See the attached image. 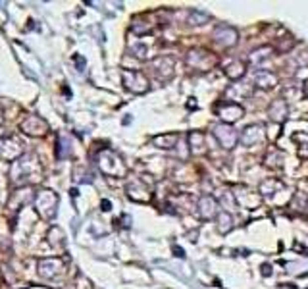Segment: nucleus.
I'll return each instance as SVG.
<instances>
[{
    "label": "nucleus",
    "instance_id": "obj_15",
    "mask_svg": "<svg viewBox=\"0 0 308 289\" xmlns=\"http://www.w3.org/2000/svg\"><path fill=\"white\" fill-rule=\"evenodd\" d=\"M270 54H272V48H270V46H262V48H258V50H254V52L250 54V64L260 66Z\"/></svg>",
    "mask_w": 308,
    "mask_h": 289
},
{
    "label": "nucleus",
    "instance_id": "obj_6",
    "mask_svg": "<svg viewBox=\"0 0 308 289\" xmlns=\"http://www.w3.org/2000/svg\"><path fill=\"white\" fill-rule=\"evenodd\" d=\"M123 81H125V87L133 93H147L148 91L147 77L141 72H125L123 73Z\"/></svg>",
    "mask_w": 308,
    "mask_h": 289
},
{
    "label": "nucleus",
    "instance_id": "obj_5",
    "mask_svg": "<svg viewBox=\"0 0 308 289\" xmlns=\"http://www.w3.org/2000/svg\"><path fill=\"white\" fill-rule=\"evenodd\" d=\"M266 139V133H264V126L260 124H254V126H249L247 130L241 133V143L243 146H254V144L262 143Z\"/></svg>",
    "mask_w": 308,
    "mask_h": 289
},
{
    "label": "nucleus",
    "instance_id": "obj_19",
    "mask_svg": "<svg viewBox=\"0 0 308 289\" xmlns=\"http://www.w3.org/2000/svg\"><path fill=\"white\" fill-rule=\"evenodd\" d=\"M262 274L272 276V266H270V264H264V266H262Z\"/></svg>",
    "mask_w": 308,
    "mask_h": 289
},
{
    "label": "nucleus",
    "instance_id": "obj_14",
    "mask_svg": "<svg viewBox=\"0 0 308 289\" xmlns=\"http://www.w3.org/2000/svg\"><path fill=\"white\" fill-rule=\"evenodd\" d=\"M220 206L225 208V212H227V214H231L235 208H237V202H235V193L225 191V193L220 197Z\"/></svg>",
    "mask_w": 308,
    "mask_h": 289
},
{
    "label": "nucleus",
    "instance_id": "obj_16",
    "mask_svg": "<svg viewBox=\"0 0 308 289\" xmlns=\"http://www.w3.org/2000/svg\"><path fill=\"white\" fill-rule=\"evenodd\" d=\"M278 189H283V183L276 179V177H272V179H266L264 183L260 185V191L264 193V195H274Z\"/></svg>",
    "mask_w": 308,
    "mask_h": 289
},
{
    "label": "nucleus",
    "instance_id": "obj_8",
    "mask_svg": "<svg viewBox=\"0 0 308 289\" xmlns=\"http://www.w3.org/2000/svg\"><path fill=\"white\" fill-rule=\"evenodd\" d=\"M287 114H289V108H287V102L283 99H278V101H274L268 106V116L276 124H283L287 120Z\"/></svg>",
    "mask_w": 308,
    "mask_h": 289
},
{
    "label": "nucleus",
    "instance_id": "obj_7",
    "mask_svg": "<svg viewBox=\"0 0 308 289\" xmlns=\"http://www.w3.org/2000/svg\"><path fill=\"white\" fill-rule=\"evenodd\" d=\"M218 210H220V204L218 201L212 197V195H203L201 201H199V212L203 220H214L218 216Z\"/></svg>",
    "mask_w": 308,
    "mask_h": 289
},
{
    "label": "nucleus",
    "instance_id": "obj_4",
    "mask_svg": "<svg viewBox=\"0 0 308 289\" xmlns=\"http://www.w3.org/2000/svg\"><path fill=\"white\" fill-rule=\"evenodd\" d=\"M237 39H239V33L231 25H218V27L214 29V41L220 44V46H223V48L235 46Z\"/></svg>",
    "mask_w": 308,
    "mask_h": 289
},
{
    "label": "nucleus",
    "instance_id": "obj_11",
    "mask_svg": "<svg viewBox=\"0 0 308 289\" xmlns=\"http://www.w3.org/2000/svg\"><path fill=\"white\" fill-rule=\"evenodd\" d=\"M189 150L193 154L205 152V133H201V131H191L189 133Z\"/></svg>",
    "mask_w": 308,
    "mask_h": 289
},
{
    "label": "nucleus",
    "instance_id": "obj_2",
    "mask_svg": "<svg viewBox=\"0 0 308 289\" xmlns=\"http://www.w3.org/2000/svg\"><path fill=\"white\" fill-rule=\"evenodd\" d=\"M216 114H218V118L221 120V124H229V126H231L233 122L243 118L245 108H243L239 102L225 101V102H220V104L216 106Z\"/></svg>",
    "mask_w": 308,
    "mask_h": 289
},
{
    "label": "nucleus",
    "instance_id": "obj_3",
    "mask_svg": "<svg viewBox=\"0 0 308 289\" xmlns=\"http://www.w3.org/2000/svg\"><path fill=\"white\" fill-rule=\"evenodd\" d=\"M214 137L218 139V143L223 146V148H233L235 144L239 143V133L235 131V128H231L229 124H218L214 126Z\"/></svg>",
    "mask_w": 308,
    "mask_h": 289
},
{
    "label": "nucleus",
    "instance_id": "obj_18",
    "mask_svg": "<svg viewBox=\"0 0 308 289\" xmlns=\"http://www.w3.org/2000/svg\"><path fill=\"white\" fill-rule=\"evenodd\" d=\"M220 218H221V228L220 231H229L231 230V214H227V212H220Z\"/></svg>",
    "mask_w": 308,
    "mask_h": 289
},
{
    "label": "nucleus",
    "instance_id": "obj_9",
    "mask_svg": "<svg viewBox=\"0 0 308 289\" xmlns=\"http://www.w3.org/2000/svg\"><path fill=\"white\" fill-rule=\"evenodd\" d=\"M254 85L260 89H274L278 85V75L270 70H258L254 73Z\"/></svg>",
    "mask_w": 308,
    "mask_h": 289
},
{
    "label": "nucleus",
    "instance_id": "obj_1",
    "mask_svg": "<svg viewBox=\"0 0 308 289\" xmlns=\"http://www.w3.org/2000/svg\"><path fill=\"white\" fill-rule=\"evenodd\" d=\"M187 64L195 70H199V72H206V70H210V68H214L218 64V58L214 56L212 52H208V50L195 48L187 54Z\"/></svg>",
    "mask_w": 308,
    "mask_h": 289
},
{
    "label": "nucleus",
    "instance_id": "obj_17",
    "mask_svg": "<svg viewBox=\"0 0 308 289\" xmlns=\"http://www.w3.org/2000/svg\"><path fill=\"white\" fill-rule=\"evenodd\" d=\"M187 21H189L191 25H203L205 21H208V14L199 12V10H191V12H189V17H187Z\"/></svg>",
    "mask_w": 308,
    "mask_h": 289
},
{
    "label": "nucleus",
    "instance_id": "obj_20",
    "mask_svg": "<svg viewBox=\"0 0 308 289\" xmlns=\"http://www.w3.org/2000/svg\"><path fill=\"white\" fill-rule=\"evenodd\" d=\"M303 95H305V97H308V81L305 83V91H303Z\"/></svg>",
    "mask_w": 308,
    "mask_h": 289
},
{
    "label": "nucleus",
    "instance_id": "obj_13",
    "mask_svg": "<svg viewBox=\"0 0 308 289\" xmlns=\"http://www.w3.org/2000/svg\"><path fill=\"white\" fill-rule=\"evenodd\" d=\"M266 166L268 168H274V170H278L283 166V154H281V150H270L268 154H266Z\"/></svg>",
    "mask_w": 308,
    "mask_h": 289
},
{
    "label": "nucleus",
    "instance_id": "obj_12",
    "mask_svg": "<svg viewBox=\"0 0 308 289\" xmlns=\"http://www.w3.org/2000/svg\"><path fill=\"white\" fill-rule=\"evenodd\" d=\"M177 139H179L177 133H166V135H158V137H154V144H156L158 148L168 150V148H176Z\"/></svg>",
    "mask_w": 308,
    "mask_h": 289
},
{
    "label": "nucleus",
    "instance_id": "obj_10",
    "mask_svg": "<svg viewBox=\"0 0 308 289\" xmlns=\"http://www.w3.org/2000/svg\"><path fill=\"white\" fill-rule=\"evenodd\" d=\"M245 72H247V64L243 60H235L229 66H225V75L229 79H233V81H239L245 75Z\"/></svg>",
    "mask_w": 308,
    "mask_h": 289
}]
</instances>
